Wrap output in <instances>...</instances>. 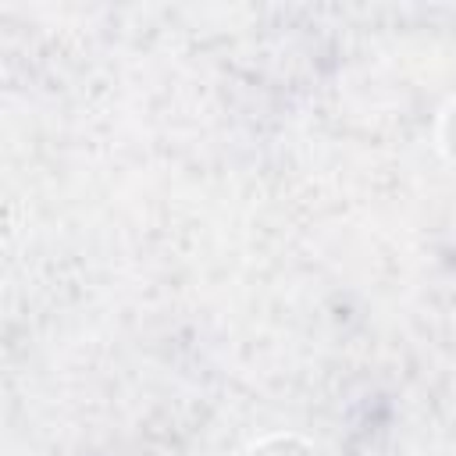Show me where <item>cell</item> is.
I'll return each mask as SVG.
<instances>
[{
  "instance_id": "6da1fadb",
  "label": "cell",
  "mask_w": 456,
  "mask_h": 456,
  "mask_svg": "<svg viewBox=\"0 0 456 456\" xmlns=\"http://www.w3.org/2000/svg\"><path fill=\"white\" fill-rule=\"evenodd\" d=\"M246 456H317V449L299 435H267Z\"/></svg>"
},
{
  "instance_id": "7a4b0ae2",
  "label": "cell",
  "mask_w": 456,
  "mask_h": 456,
  "mask_svg": "<svg viewBox=\"0 0 456 456\" xmlns=\"http://www.w3.org/2000/svg\"><path fill=\"white\" fill-rule=\"evenodd\" d=\"M438 139H442V153L449 157V164H456V100L445 107L442 125H438Z\"/></svg>"
}]
</instances>
